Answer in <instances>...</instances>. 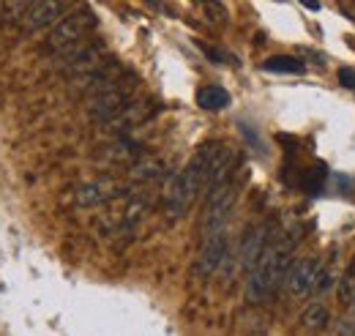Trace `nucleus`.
Wrapping results in <instances>:
<instances>
[{
    "mask_svg": "<svg viewBox=\"0 0 355 336\" xmlns=\"http://www.w3.org/2000/svg\"><path fill=\"white\" fill-rule=\"evenodd\" d=\"M132 87H134L132 83L123 85L121 80H112L110 85H104L101 90H96L88 104L90 121H96V124H112L129 107Z\"/></svg>",
    "mask_w": 355,
    "mask_h": 336,
    "instance_id": "obj_4",
    "label": "nucleus"
},
{
    "mask_svg": "<svg viewBox=\"0 0 355 336\" xmlns=\"http://www.w3.org/2000/svg\"><path fill=\"white\" fill-rule=\"evenodd\" d=\"M132 175L139 180H153V178H162L164 175V165L159 159H142L139 165L132 167Z\"/></svg>",
    "mask_w": 355,
    "mask_h": 336,
    "instance_id": "obj_15",
    "label": "nucleus"
},
{
    "mask_svg": "<svg viewBox=\"0 0 355 336\" xmlns=\"http://www.w3.org/2000/svg\"><path fill=\"white\" fill-rule=\"evenodd\" d=\"M353 309H355V306H353Z\"/></svg>",
    "mask_w": 355,
    "mask_h": 336,
    "instance_id": "obj_21",
    "label": "nucleus"
},
{
    "mask_svg": "<svg viewBox=\"0 0 355 336\" xmlns=\"http://www.w3.org/2000/svg\"><path fill=\"white\" fill-rule=\"evenodd\" d=\"M263 69L270 74H304L306 72V63L301 58H293V55H270Z\"/></svg>",
    "mask_w": 355,
    "mask_h": 336,
    "instance_id": "obj_12",
    "label": "nucleus"
},
{
    "mask_svg": "<svg viewBox=\"0 0 355 336\" xmlns=\"http://www.w3.org/2000/svg\"><path fill=\"white\" fill-rule=\"evenodd\" d=\"M317 271H320V262L314 257H298V260L290 262L282 285H284V290L293 295V298H301V295L311 293L314 279H317Z\"/></svg>",
    "mask_w": 355,
    "mask_h": 336,
    "instance_id": "obj_8",
    "label": "nucleus"
},
{
    "mask_svg": "<svg viewBox=\"0 0 355 336\" xmlns=\"http://www.w3.org/2000/svg\"><path fill=\"white\" fill-rule=\"evenodd\" d=\"M230 257H232L230 254V233L227 230L211 233V235H205V241L200 246V254L194 260V274L200 279H208V276H214L222 268Z\"/></svg>",
    "mask_w": 355,
    "mask_h": 336,
    "instance_id": "obj_6",
    "label": "nucleus"
},
{
    "mask_svg": "<svg viewBox=\"0 0 355 336\" xmlns=\"http://www.w3.org/2000/svg\"><path fill=\"white\" fill-rule=\"evenodd\" d=\"M301 323H304L309 331H322V328H328V323H331V312H328V306H322V303H309V306L304 309V314H301Z\"/></svg>",
    "mask_w": 355,
    "mask_h": 336,
    "instance_id": "obj_13",
    "label": "nucleus"
},
{
    "mask_svg": "<svg viewBox=\"0 0 355 336\" xmlns=\"http://www.w3.org/2000/svg\"><path fill=\"white\" fill-rule=\"evenodd\" d=\"M219 142H205L197 148V153L189 159V165L178 172L167 189V216L170 219H180L186 210L191 208V203L200 197V192H205V178H208V167L211 159L216 153Z\"/></svg>",
    "mask_w": 355,
    "mask_h": 336,
    "instance_id": "obj_2",
    "label": "nucleus"
},
{
    "mask_svg": "<svg viewBox=\"0 0 355 336\" xmlns=\"http://www.w3.org/2000/svg\"><path fill=\"white\" fill-rule=\"evenodd\" d=\"M298 241H301L298 233H284L268 244L266 254L260 257V262L254 265V271L246 279V301L260 303L284 282V274L293 262V252H295Z\"/></svg>",
    "mask_w": 355,
    "mask_h": 336,
    "instance_id": "obj_1",
    "label": "nucleus"
},
{
    "mask_svg": "<svg viewBox=\"0 0 355 336\" xmlns=\"http://www.w3.org/2000/svg\"><path fill=\"white\" fill-rule=\"evenodd\" d=\"M235 203H238V186L232 180H227L216 192H211L208 200H205V213H202V235L224 230Z\"/></svg>",
    "mask_w": 355,
    "mask_h": 336,
    "instance_id": "obj_5",
    "label": "nucleus"
},
{
    "mask_svg": "<svg viewBox=\"0 0 355 336\" xmlns=\"http://www.w3.org/2000/svg\"><path fill=\"white\" fill-rule=\"evenodd\" d=\"M270 241H273V224L270 221H260L252 230H246V235H243V241L238 246V254H235L238 257V268L252 274L254 265L260 262V257L266 254Z\"/></svg>",
    "mask_w": 355,
    "mask_h": 336,
    "instance_id": "obj_7",
    "label": "nucleus"
},
{
    "mask_svg": "<svg viewBox=\"0 0 355 336\" xmlns=\"http://www.w3.org/2000/svg\"><path fill=\"white\" fill-rule=\"evenodd\" d=\"M339 83H342V87H347V90H355V69H350V66L339 69Z\"/></svg>",
    "mask_w": 355,
    "mask_h": 336,
    "instance_id": "obj_19",
    "label": "nucleus"
},
{
    "mask_svg": "<svg viewBox=\"0 0 355 336\" xmlns=\"http://www.w3.org/2000/svg\"><path fill=\"white\" fill-rule=\"evenodd\" d=\"M63 8H66L63 3H28L25 19H22V31L25 33H36L42 28H49L52 22L60 19Z\"/></svg>",
    "mask_w": 355,
    "mask_h": 336,
    "instance_id": "obj_10",
    "label": "nucleus"
},
{
    "mask_svg": "<svg viewBox=\"0 0 355 336\" xmlns=\"http://www.w3.org/2000/svg\"><path fill=\"white\" fill-rule=\"evenodd\" d=\"M339 279H336V274H334V268L331 265H320V271H317V279H314V287H311V293L314 295H325L334 285H336Z\"/></svg>",
    "mask_w": 355,
    "mask_h": 336,
    "instance_id": "obj_16",
    "label": "nucleus"
},
{
    "mask_svg": "<svg viewBox=\"0 0 355 336\" xmlns=\"http://www.w3.org/2000/svg\"><path fill=\"white\" fill-rule=\"evenodd\" d=\"M121 194H123V186H121L118 180H112V178H98V180L83 183V186L77 189L74 200H77V205L90 208V205L110 203V200H115V197H121Z\"/></svg>",
    "mask_w": 355,
    "mask_h": 336,
    "instance_id": "obj_9",
    "label": "nucleus"
},
{
    "mask_svg": "<svg viewBox=\"0 0 355 336\" xmlns=\"http://www.w3.org/2000/svg\"><path fill=\"white\" fill-rule=\"evenodd\" d=\"M93 28H96V19H93L90 11L66 14V17H60V19L52 25V31H49V36H46V49L55 52V55H63V52H69V49L85 44V39H88V33Z\"/></svg>",
    "mask_w": 355,
    "mask_h": 336,
    "instance_id": "obj_3",
    "label": "nucleus"
},
{
    "mask_svg": "<svg viewBox=\"0 0 355 336\" xmlns=\"http://www.w3.org/2000/svg\"><path fill=\"white\" fill-rule=\"evenodd\" d=\"M25 11H28V3H6V6H3V22H6V25H14V22L22 25Z\"/></svg>",
    "mask_w": 355,
    "mask_h": 336,
    "instance_id": "obj_17",
    "label": "nucleus"
},
{
    "mask_svg": "<svg viewBox=\"0 0 355 336\" xmlns=\"http://www.w3.org/2000/svg\"><path fill=\"white\" fill-rule=\"evenodd\" d=\"M241 131H243V137H246V140H249V142L254 145V151H260V153H266V142H263V140H260V137H257V134H254L252 128L246 126V124H241Z\"/></svg>",
    "mask_w": 355,
    "mask_h": 336,
    "instance_id": "obj_18",
    "label": "nucleus"
},
{
    "mask_svg": "<svg viewBox=\"0 0 355 336\" xmlns=\"http://www.w3.org/2000/svg\"><path fill=\"white\" fill-rule=\"evenodd\" d=\"M342 11H345V14H350V17L355 19V3H342Z\"/></svg>",
    "mask_w": 355,
    "mask_h": 336,
    "instance_id": "obj_20",
    "label": "nucleus"
},
{
    "mask_svg": "<svg viewBox=\"0 0 355 336\" xmlns=\"http://www.w3.org/2000/svg\"><path fill=\"white\" fill-rule=\"evenodd\" d=\"M197 104L208 112H219L230 104V93L224 90L222 85H205L197 90Z\"/></svg>",
    "mask_w": 355,
    "mask_h": 336,
    "instance_id": "obj_11",
    "label": "nucleus"
},
{
    "mask_svg": "<svg viewBox=\"0 0 355 336\" xmlns=\"http://www.w3.org/2000/svg\"><path fill=\"white\" fill-rule=\"evenodd\" d=\"M336 290H339V301H342L345 306H355V257H353V262L347 265V271L339 276Z\"/></svg>",
    "mask_w": 355,
    "mask_h": 336,
    "instance_id": "obj_14",
    "label": "nucleus"
}]
</instances>
